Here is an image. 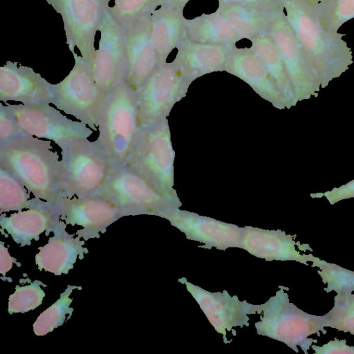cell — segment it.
I'll return each mask as SVG.
<instances>
[{"mask_svg": "<svg viewBox=\"0 0 354 354\" xmlns=\"http://www.w3.org/2000/svg\"><path fill=\"white\" fill-rule=\"evenodd\" d=\"M287 20L321 85L328 86L353 64L345 33L331 34L322 26L317 8L307 0H281Z\"/></svg>", "mask_w": 354, "mask_h": 354, "instance_id": "obj_1", "label": "cell"}, {"mask_svg": "<svg viewBox=\"0 0 354 354\" xmlns=\"http://www.w3.org/2000/svg\"><path fill=\"white\" fill-rule=\"evenodd\" d=\"M50 140L28 135L0 144V167L37 198L55 204L59 196L61 162Z\"/></svg>", "mask_w": 354, "mask_h": 354, "instance_id": "obj_2", "label": "cell"}, {"mask_svg": "<svg viewBox=\"0 0 354 354\" xmlns=\"http://www.w3.org/2000/svg\"><path fill=\"white\" fill-rule=\"evenodd\" d=\"M140 130L136 89L126 81L108 92L97 138L113 166L126 162Z\"/></svg>", "mask_w": 354, "mask_h": 354, "instance_id": "obj_3", "label": "cell"}, {"mask_svg": "<svg viewBox=\"0 0 354 354\" xmlns=\"http://www.w3.org/2000/svg\"><path fill=\"white\" fill-rule=\"evenodd\" d=\"M61 155L59 197L94 194L103 186L113 166L97 140L73 141L61 148Z\"/></svg>", "mask_w": 354, "mask_h": 354, "instance_id": "obj_4", "label": "cell"}, {"mask_svg": "<svg viewBox=\"0 0 354 354\" xmlns=\"http://www.w3.org/2000/svg\"><path fill=\"white\" fill-rule=\"evenodd\" d=\"M175 151L168 120L140 129L124 165L142 176L159 192L178 198L174 184Z\"/></svg>", "mask_w": 354, "mask_h": 354, "instance_id": "obj_5", "label": "cell"}, {"mask_svg": "<svg viewBox=\"0 0 354 354\" xmlns=\"http://www.w3.org/2000/svg\"><path fill=\"white\" fill-rule=\"evenodd\" d=\"M94 194L116 205L124 216L152 214L164 217L180 201L159 192L126 165L113 166L103 186Z\"/></svg>", "mask_w": 354, "mask_h": 354, "instance_id": "obj_6", "label": "cell"}, {"mask_svg": "<svg viewBox=\"0 0 354 354\" xmlns=\"http://www.w3.org/2000/svg\"><path fill=\"white\" fill-rule=\"evenodd\" d=\"M75 64L68 75L53 84L56 108L97 131L107 93L96 84L91 65L75 51Z\"/></svg>", "mask_w": 354, "mask_h": 354, "instance_id": "obj_7", "label": "cell"}, {"mask_svg": "<svg viewBox=\"0 0 354 354\" xmlns=\"http://www.w3.org/2000/svg\"><path fill=\"white\" fill-rule=\"evenodd\" d=\"M266 313V334L279 340L296 352L298 346L308 354V350L317 339L312 335L326 334L323 315L307 313L289 301L288 294L281 289L268 303Z\"/></svg>", "mask_w": 354, "mask_h": 354, "instance_id": "obj_8", "label": "cell"}, {"mask_svg": "<svg viewBox=\"0 0 354 354\" xmlns=\"http://www.w3.org/2000/svg\"><path fill=\"white\" fill-rule=\"evenodd\" d=\"M190 84L173 61L159 66L136 90L140 129L167 119Z\"/></svg>", "mask_w": 354, "mask_h": 354, "instance_id": "obj_9", "label": "cell"}, {"mask_svg": "<svg viewBox=\"0 0 354 354\" xmlns=\"http://www.w3.org/2000/svg\"><path fill=\"white\" fill-rule=\"evenodd\" d=\"M63 20L66 44L71 52L77 47L91 66L95 39L112 0H46Z\"/></svg>", "mask_w": 354, "mask_h": 354, "instance_id": "obj_10", "label": "cell"}, {"mask_svg": "<svg viewBox=\"0 0 354 354\" xmlns=\"http://www.w3.org/2000/svg\"><path fill=\"white\" fill-rule=\"evenodd\" d=\"M6 107L28 135L53 141L61 149L70 142L88 138L93 131L80 121H74L50 104L42 105L10 104Z\"/></svg>", "mask_w": 354, "mask_h": 354, "instance_id": "obj_11", "label": "cell"}, {"mask_svg": "<svg viewBox=\"0 0 354 354\" xmlns=\"http://www.w3.org/2000/svg\"><path fill=\"white\" fill-rule=\"evenodd\" d=\"M100 39L91 64L97 85L108 93L126 81V28L106 11L99 28Z\"/></svg>", "mask_w": 354, "mask_h": 354, "instance_id": "obj_12", "label": "cell"}, {"mask_svg": "<svg viewBox=\"0 0 354 354\" xmlns=\"http://www.w3.org/2000/svg\"><path fill=\"white\" fill-rule=\"evenodd\" d=\"M268 32L281 54L297 102L317 96L321 85L287 20L283 6L274 12Z\"/></svg>", "mask_w": 354, "mask_h": 354, "instance_id": "obj_13", "label": "cell"}, {"mask_svg": "<svg viewBox=\"0 0 354 354\" xmlns=\"http://www.w3.org/2000/svg\"><path fill=\"white\" fill-rule=\"evenodd\" d=\"M54 207L59 218L66 225L82 227L76 234L85 241L99 238L111 224L125 216L116 205L97 194L59 196Z\"/></svg>", "mask_w": 354, "mask_h": 354, "instance_id": "obj_14", "label": "cell"}, {"mask_svg": "<svg viewBox=\"0 0 354 354\" xmlns=\"http://www.w3.org/2000/svg\"><path fill=\"white\" fill-rule=\"evenodd\" d=\"M0 100L24 105L53 104V84L32 68L8 61L0 67Z\"/></svg>", "mask_w": 354, "mask_h": 354, "instance_id": "obj_15", "label": "cell"}, {"mask_svg": "<svg viewBox=\"0 0 354 354\" xmlns=\"http://www.w3.org/2000/svg\"><path fill=\"white\" fill-rule=\"evenodd\" d=\"M127 74L126 82L136 90L159 66L151 37L149 11L126 28Z\"/></svg>", "mask_w": 354, "mask_h": 354, "instance_id": "obj_16", "label": "cell"}, {"mask_svg": "<svg viewBox=\"0 0 354 354\" xmlns=\"http://www.w3.org/2000/svg\"><path fill=\"white\" fill-rule=\"evenodd\" d=\"M224 71L245 82L256 93L275 108H291L276 86L261 59L250 47L240 48L234 46Z\"/></svg>", "mask_w": 354, "mask_h": 354, "instance_id": "obj_17", "label": "cell"}, {"mask_svg": "<svg viewBox=\"0 0 354 354\" xmlns=\"http://www.w3.org/2000/svg\"><path fill=\"white\" fill-rule=\"evenodd\" d=\"M59 220L54 204L35 197L26 210L9 216L1 214L0 225L16 243L25 246L30 245L32 240H38L43 232H53Z\"/></svg>", "mask_w": 354, "mask_h": 354, "instance_id": "obj_18", "label": "cell"}, {"mask_svg": "<svg viewBox=\"0 0 354 354\" xmlns=\"http://www.w3.org/2000/svg\"><path fill=\"white\" fill-rule=\"evenodd\" d=\"M233 47L193 42L184 38L173 62L192 84L205 75L223 71Z\"/></svg>", "mask_w": 354, "mask_h": 354, "instance_id": "obj_19", "label": "cell"}, {"mask_svg": "<svg viewBox=\"0 0 354 354\" xmlns=\"http://www.w3.org/2000/svg\"><path fill=\"white\" fill-rule=\"evenodd\" d=\"M66 227V224L59 220L48 243L39 248L35 263L40 271L52 272L57 276L67 274L77 259H82L88 253V249L84 247V242L80 237L68 234Z\"/></svg>", "mask_w": 354, "mask_h": 354, "instance_id": "obj_20", "label": "cell"}, {"mask_svg": "<svg viewBox=\"0 0 354 354\" xmlns=\"http://www.w3.org/2000/svg\"><path fill=\"white\" fill-rule=\"evenodd\" d=\"M183 10L160 6L149 10L151 37L159 66L167 62L170 53L185 38L187 19L184 17Z\"/></svg>", "mask_w": 354, "mask_h": 354, "instance_id": "obj_21", "label": "cell"}, {"mask_svg": "<svg viewBox=\"0 0 354 354\" xmlns=\"http://www.w3.org/2000/svg\"><path fill=\"white\" fill-rule=\"evenodd\" d=\"M277 10L269 11L242 3H218L216 9L225 18L240 39H246L250 41L268 31Z\"/></svg>", "mask_w": 354, "mask_h": 354, "instance_id": "obj_22", "label": "cell"}, {"mask_svg": "<svg viewBox=\"0 0 354 354\" xmlns=\"http://www.w3.org/2000/svg\"><path fill=\"white\" fill-rule=\"evenodd\" d=\"M185 39L230 47L241 40L225 18L216 10L187 19Z\"/></svg>", "mask_w": 354, "mask_h": 354, "instance_id": "obj_23", "label": "cell"}, {"mask_svg": "<svg viewBox=\"0 0 354 354\" xmlns=\"http://www.w3.org/2000/svg\"><path fill=\"white\" fill-rule=\"evenodd\" d=\"M251 48L261 59L277 88L290 107L298 102L295 96L281 54L274 41L267 32L250 40Z\"/></svg>", "mask_w": 354, "mask_h": 354, "instance_id": "obj_24", "label": "cell"}, {"mask_svg": "<svg viewBox=\"0 0 354 354\" xmlns=\"http://www.w3.org/2000/svg\"><path fill=\"white\" fill-rule=\"evenodd\" d=\"M75 288L81 289V287L68 285L59 298L39 315L32 325L33 331L36 335H46L62 325L67 319L66 316L71 317L73 308L71 307L73 298H71L70 295Z\"/></svg>", "mask_w": 354, "mask_h": 354, "instance_id": "obj_25", "label": "cell"}, {"mask_svg": "<svg viewBox=\"0 0 354 354\" xmlns=\"http://www.w3.org/2000/svg\"><path fill=\"white\" fill-rule=\"evenodd\" d=\"M30 192L6 170L0 167V212L29 208L34 201Z\"/></svg>", "mask_w": 354, "mask_h": 354, "instance_id": "obj_26", "label": "cell"}, {"mask_svg": "<svg viewBox=\"0 0 354 354\" xmlns=\"http://www.w3.org/2000/svg\"><path fill=\"white\" fill-rule=\"evenodd\" d=\"M315 6L322 26L331 34L354 18V0H320Z\"/></svg>", "mask_w": 354, "mask_h": 354, "instance_id": "obj_27", "label": "cell"}, {"mask_svg": "<svg viewBox=\"0 0 354 354\" xmlns=\"http://www.w3.org/2000/svg\"><path fill=\"white\" fill-rule=\"evenodd\" d=\"M311 266L320 269L317 270V273L321 277L322 282L326 284V288H324L326 292L335 291L337 294H346L354 291V271L321 260L319 258L313 262Z\"/></svg>", "mask_w": 354, "mask_h": 354, "instance_id": "obj_28", "label": "cell"}, {"mask_svg": "<svg viewBox=\"0 0 354 354\" xmlns=\"http://www.w3.org/2000/svg\"><path fill=\"white\" fill-rule=\"evenodd\" d=\"M324 326L354 335V294H337L334 306L323 315Z\"/></svg>", "mask_w": 354, "mask_h": 354, "instance_id": "obj_29", "label": "cell"}, {"mask_svg": "<svg viewBox=\"0 0 354 354\" xmlns=\"http://www.w3.org/2000/svg\"><path fill=\"white\" fill-rule=\"evenodd\" d=\"M41 286L45 285L38 280L26 286H17L15 292L9 297L8 313H24L40 306L46 295Z\"/></svg>", "mask_w": 354, "mask_h": 354, "instance_id": "obj_30", "label": "cell"}, {"mask_svg": "<svg viewBox=\"0 0 354 354\" xmlns=\"http://www.w3.org/2000/svg\"><path fill=\"white\" fill-rule=\"evenodd\" d=\"M153 1L115 0L113 6L109 7V10L127 28L149 11Z\"/></svg>", "mask_w": 354, "mask_h": 354, "instance_id": "obj_31", "label": "cell"}, {"mask_svg": "<svg viewBox=\"0 0 354 354\" xmlns=\"http://www.w3.org/2000/svg\"><path fill=\"white\" fill-rule=\"evenodd\" d=\"M28 136L17 122L13 115L0 103V144Z\"/></svg>", "mask_w": 354, "mask_h": 354, "instance_id": "obj_32", "label": "cell"}, {"mask_svg": "<svg viewBox=\"0 0 354 354\" xmlns=\"http://www.w3.org/2000/svg\"><path fill=\"white\" fill-rule=\"evenodd\" d=\"M310 196L312 198L325 197L331 205L342 200L354 198V179L339 187H335L330 191L310 194Z\"/></svg>", "mask_w": 354, "mask_h": 354, "instance_id": "obj_33", "label": "cell"}, {"mask_svg": "<svg viewBox=\"0 0 354 354\" xmlns=\"http://www.w3.org/2000/svg\"><path fill=\"white\" fill-rule=\"evenodd\" d=\"M315 354H354V346L346 344V340H339L336 337L322 346L311 345Z\"/></svg>", "mask_w": 354, "mask_h": 354, "instance_id": "obj_34", "label": "cell"}, {"mask_svg": "<svg viewBox=\"0 0 354 354\" xmlns=\"http://www.w3.org/2000/svg\"><path fill=\"white\" fill-rule=\"evenodd\" d=\"M218 3H242L274 11L283 6L281 0H218Z\"/></svg>", "mask_w": 354, "mask_h": 354, "instance_id": "obj_35", "label": "cell"}, {"mask_svg": "<svg viewBox=\"0 0 354 354\" xmlns=\"http://www.w3.org/2000/svg\"><path fill=\"white\" fill-rule=\"evenodd\" d=\"M1 257H0V272L5 276L12 267L15 259L8 253V248L4 246L3 242H1Z\"/></svg>", "mask_w": 354, "mask_h": 354, "instance_id": "obj_36", "label": "cell"}, {"mask_svg": "<svg viewBox=\"0 0 354 354\" xmlns=\"http://www.w3.org/2000/svg\"><path fill=\"white\" fill-rule=\"evenodd\" d=\"M189 1L190 0H154L149 10L160 6L184 9L185 6Z\"/></svg>", "mask_w": 354, "mask_h": 354, "instance_id": "obj_37", "label": "cell"}, {"mask_svg": "<svg viewBox=\"0 0 354 354\" xmlns=\"http://www.w3.org/2000/svg\"><path fill=\"white\" fill-rule=\"evenodd\" d=\"M309 3L313 5H317L320 0H307Z\"/></svg>", "mask_w": 354, "mask_h": 354, "instance_id": "obj_38", "label": "cell"}]
</instances>
